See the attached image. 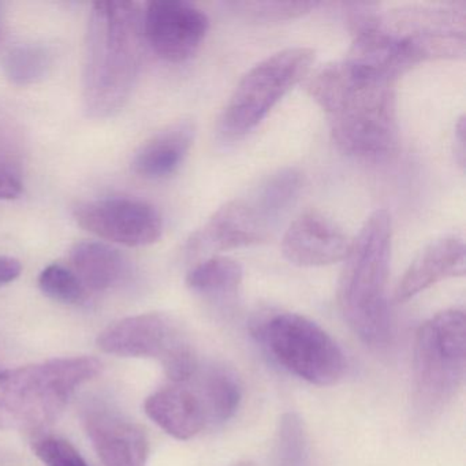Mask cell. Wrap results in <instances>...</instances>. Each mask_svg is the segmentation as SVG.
<instances>
[{
  "instance_id": "6da1fadb",
  "label": "cell",
  "mask_w": 466,
  "mask_h": 466,
  "mask_svg": "<svg viewBox=\"0 0 466 466\" xmlns=\"http://www.w3.org/2000/svg\"><path fill=\"white\" fill-rule=\"evenodd\" d=\"M395 80L350 59L321 67L308 81L310 97L326 111L343 154L383 160L398 146Z\"/></svg>"
},
{
  "instance_id": "7a4b0ae2",
  "label": "cell",
  "mask_w": 466,
  "mask_h": 466,
  "mask_svg": "<svg viewBox=\"0 0 466 466\" xmlns=\"http://www.w3.org/2000/svg\"><path fill=\"white\" fill-rule=\"evenodd\" d=\"M143 9L136 2H96L86 29L83 106L89 118L124 110L143 66Z\"/></svg>"
},
{
  "instance_id": "3957f363",
  "label": "cell",
  "mask_w": 466,
  "mask_h": 466,
  "mask_svg": "<svg viewBox=\"0 0 466 466\" xmlns=\"http://www.w3.org/2000/svg\"><path fill=\"white\" fill-rule=\"evenodd\" d=\"M392 220L386 209H376L350 241L338 285V305L351 331L370 348L391 340L389 289Z\"/></svg>"
},
{
  "instance_id": "277c9868",
  "label": "cell",
  "mask_w": 466,
  "mask_h": 466,
  "mask_svg": "<svg viewBox=\"0 0 466 466\" xmlns=\"http://www.w3.org/2000/svg\"><path fill=\"white\" fill-rule=\"evenodd\" d=\"M100 370L102 362L89 356L0 370V430H37L51 424L78 387Z\"/></svg>"
},
{
  "instance_id": "5b68a950",
  "label": "cell",
  "mask_w": 466,
  "mask_h": 466,
  "mask_svg": "<svg viewBox=\"0 0 466 466\" xmlns=\"http://www.w3.org/2000/svg\"><path fill=\"white\" fill-rule=\"evenodd\" d=\"M466 376V316L441 310L425 321L413 350V400L417 413L435 417L457 397Z\"/></svg>"
},
{
  "instance_id": "8992f818",
  "label": "cell",
  "mask_w": 466,
  "mask_h": 466,
  "mask_svg": "<svg viewBox=\"0 0 466 466\" xmlns=\"http://www.w3.org/2000/svg\"><path fill=\"white\" fill-rule=\"evenodd\" d=\"M253 335L272 361L315 386H334L345 376V353L318 323L293 312L264 316Z\"/></svg>"
},
{
  "instance_id": "52a82bcc",
  "label": "cell",
  "mask_w": 466,
  "mask_h": 466,
  "mask_svg": "<svg viewBox=\"0 0 466 466\" xmlns=\"http://www.w3.org/2000/svg\"><path fill=\"white\" fill-rule=\"evenodd\" d=\"M315 58V51L310 48H286L248 70L220 116L223 137L239 140L258 127L275 106L307 77Z\"/></svg>"
},
{
  "instance_id": "ba28073f",
  "label": "cell",
  "mask_w": 466,
  "mask_h": 466,
  "mask_svg": "<svg viewBox=\"0 0 466 466\" xmlns=\"http://www.w3.org/2000/svg\"><path fill=\"white\" fill-rule=\"evenodd\" d=\"M97 346L114 356L157 360L173 383L189 380L200 365L181 327L165 313L122 319L99 335Z\"/></svg>"
},
{
  "instance_id": "9c48e42d",
  "label": "cell",
  "mask_w": 466,
  "mask_h": 466,
  "mask_svg": "<svg viewBox=\"0 0 466 466\" xmlns=\"http://www.w3.org/2000/svg\"><path fill=\"white\" fill-rule=\"evenodd\" d=\"M76 222L89 233L113 244L148 247L163 234L162 215L138 198H105L83 201L73 209Z\"/></svg>"
},
{
  "instance_id": "30bf717a",
  "label": "cell",
  "mask_w": 466,
  "mask_h": 466,
  "mask_svg": "<svg viewBox=\"0 0 466 466\" xmlns=\"http://www.w3.org/2000/svg\"><path fill=\"white\" fill-rule=\"evenodd\" d=\"M208 17L184 0H157L143 10L144 39L170 64L192 58L208 34Z\"/></svg>"
},
{
  "instance_id": "8fae6325",
  "label": "cell",
  "mask_w": 466,
  "mask_h": 466,
  "mask_svg": "<svg viewBox=\"0 0 466 466\" xmlns=\"http://www.w3.org/2000/svg\"><path fill=\"white\" fill-rule=\"evenodd\" d=\"M275 223L253 198H234L220 207L187 242L190 256L209 255L263 241Z\"/></svg>"
},
{
  "instance_id": "7c38bea8",
  "label": "cell",
  "mask_w": 466,
  "mask_h": 466,
  "mask_svg": "<svg viewBox=\"0 0 466 466\" xmlns=\"http://www.w3.org/2000/svg\"><path fill=\"white\" fill-rule=\"evenodd\" d=\"M144 410L157 427L178 441H189L207 428L215 427L211 405L198 380V370L189 380L149 395Z\"/></svg>"
},
{
  "instance_id": "4fadbf2b",
  "label": "cell",
  "mask_w": 466,
  "mask_h": 466,
  "mask_svg": "<svg viewBox=\"0 0 466 466\" xmlns=\"http://www.w3.org/2000/svg\"><path fill=\"white\" fill-rule=\"evenodd\" d=\"M84 427L105 466H147L148 438L140 425L105 403H91Z\"/></svg>"
},
{
  "instance_id": "5bb4252c",
  "label": "cell",
  "mask_w": 466,
  "mask_h": 466,
  "mask_svg": "<svg viewBox=\"0 0 466 466\" xmlns=\"http://www.w3.org/2000/svg\"><path fill=\"white\" fill-rule=\"evenodd\" d=\"M350 241L342 228L318 211H308L290 223L283 234L282 253L299 267H324L343 261Z\"/></svg>"
},
{
  "instance_id": "9a60e30c",
  "label": "cell",
  "mask_w": 466,
  "mask_h": 466,
  "mask_svg": "<svg viewBox=\"0 0 466 466\" xmlns=\"http://www.w3.org/2000/svg\"><path fill=\"white\" fill-rule=\"evenodd\" d=\"M465 266L466 250L462 238L446 236L435 239L406 269L395 289V301L403 304L441 280L463 277Z\"/></svg>"
},
{
  "instance_id": "2e32d148",
  "label": "cell",
  "mask_w": 466,
  "mask_h": 466,
  "mask_svg": "<svg viewBox=\"0 0 466 466\" xmlns=\"http://www.w3.org/2000/svg\"><path fill=\"white\" fill-rule=\"evenodd\" d=\"M196 127L190 119L173 122L152 136L133 157L132 168L146 179L173 176L189 155L195 143Z\"/></svg>"
},
{
  "instance_id": "e0dca14e",
  "label": "cell",
  "mask_w": 466,
  "mask_h": 466,
  "mask_svg": "<svg viewBox=\"0 0 466 466\" xmlns=\"http://www.w3.org/2000/svg\"><path fill=\"white\" fill-rule=\"evenodd\" d=\"M70 261L86 290H110L127 272L124 256L105 242H77L70 250Z\"/></svg>"
},
{
  "instance_id": "ac0fdd59",
  "label": "cell",
  "mask_w": 466,
  "mask_h": 466,
  "mask_svg": "<svg viewBox=\"0 0 466 466\" xmlns=\"http://www.w3.org/2000/svg\"><path fill=\"white\" fill-rule=\"evenodd\" d=\"M244 280L241 264L228 256H208L192 267L187 275V286L203 299L217 304H228L238 297Z\"/></svg>"
},
{
  "instance_id": "d6986e66",
  "label": "cell",
  "mask_w": 466,
  "mask_h": 466,
  "mask_svg": "<svg viewBox=\"0 0 466 466\" xmlns=\"http://www.w3.org/2000/svg\"><path fill=\"white\" fill-rule=\"evenodd\" d=\"M53 67V53L43 45L15 46L4 58V72L10 83L18 86H34L45 80Z\"/></svg>"
},
{
  "instance_id": "ffe728a7",
  "label": "cell",
  "mask_w": 466,
  "mask_h": 466,
  "mask_svg": "<svg viewBox=\"0 0 466 466\" xmlns=\"http://www.w3.org/2000/svg\"><path fill=\"white\" fill-rule=\"evenodd\" d=\"M274 466H310L309 436L304 420L294 411L278 421Z\"/></svg>"
},
{
  "instance_id": "44dd1931",
  "label": "cell",
  "mask_w": 466,
  "mask_h": 466,
  "mask_svg": "<svg viewBox=\"0 0 466 466\" xmlns=\"http://www.w3.org/2000/svg\"><path fill=\"white\" fill-rule=\"evenodd\" d=\"M39 288L48 299L62 304L77 305L86 299V289L73 269L50 264L39 275Z\"/></svg>"
},
{
  "instance_id": "7402d4cb",
  "label": "cell",
  "mask_w": 466,
  "mask_h": 466,
  "mask_svg": "<svg viewBox=\"0 0 466 466\" xmlns=\"http://www.w3.org/2000/svg\"><path fill=\"white\" fill-rule=\"evenodd\" d=\"M234 10L252 20L283 21L301 17L319 6L318 2H234Z\"/></svg>"
},
{
  "instance_id": "603a6c76",
  "label": "cell",
  "mask_w": 466,
  "mask_h": 466,
  "mask_svg": "<svg viewBox=\"0 0 466 466\" xmlns=\"http://www.w3.org/2000/svg\"><path fill=\"white\" fill-rule=\"evenodd\" d=\"M34 449L46 466H89L77 449L65 439L51 436L40 439Z\"/></svg>"
},
{
  "instance_id": "cb8c5ba5",
  "label": "cell",
  "mask_w": 466,
  "mask_h": 466,
  "mask_svg": "<svg viewBox=\"0 0 466 466\" xmlns=\"http://www.w3.org/2000/svg\"><path fill=\"white\" fill-rule=\"evenodd\" d=\"M23 192V173L17 163L0 157V200H15Z\"/></svg>"
},
{
  "instance_id": "d4e9b609",
  "label": "cell",
  "mask_w": 466,
  "mask_h": 466,
  "mask_svg": "<svg viewBox=\"0 0 466 466\" xmlns=\"http://www.w3.org/2000/svg\"><path fill=\"white\" fill-rule=\"evenodd\" d=\"M23 271L20 261L15 258L0 256V286L15 282Z\"/></svg>"
},
{
  "instance_id": "484cf974",
  "label": "cell",
  "mask_w": 466,
  "mask_h": 466,
  "mask_svg": "<svg viewBox=\"0 0 466 466\" xmlns=\"http://www.w3.org/2000/svg\"><path fill=\"white\" fill-rule=\"evenodd\" d=\"M454 152L458 165L463 167L465 166V118L463 116H461L455 125Z\"/></svg>"
},
{
  "instance_id": "4316f807",
  "label": "cell",
  "mask_w": 466,
  "mask_h": 466,
  "mask_svg": "<svg viewBox=\"0 0 466 466\" xmlns=\"http://www.w3.org/2000/svg\"><path fill=\"white\" fill-rule=\"evenodd\" d=\"M231 466H256L252 461H239V462L233 463Z\"/></svg>"
},
{
  "instance_id": "83f0119b",
  "label": "cell",
  "mask_w": 466,
  "mask_h": 466,
  "mask_svg": "<svg viewBox=\"0 0 466 466\" xmlns=\"http://www.w3.org/2000/svg\"><path fill=\"white\" fill-rule=\"evenodd\" d=\"M2 31H4V9L0 6V37H2Z\"/></svg>"
}]
</instances>
